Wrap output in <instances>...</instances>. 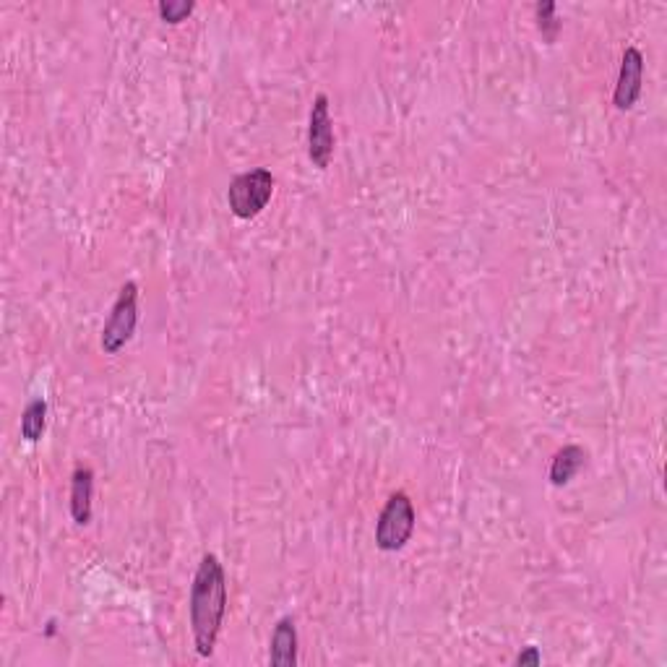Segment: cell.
Segmentation results:
<instances>
[{"label":"cell","instance_id":"obj_1","mask_svg":"<svg viewBox=\"0 0 667 667\" xmlns=\"http://www.w3.org/2000/svg\"><path fill=\"white\" fill-rule=\"evenodd\" d=\"M191 634L199 657H212L227 615V576L217 555L201 558L191 584Z\"/></svg>","mask_w":667,"mask_h":667},{"label":"cell","instance_id":"obj_2","mask_svg":"<svg viewBox=\"0 0 667 667\" xmlns=\"http://www.w3.org/2000/svg\"><path fill=\"white\" fill-rule=\"evenodd\" d=\"M277 180L266 167L240 172L227 188V206L238 219H256L269 206Z\"/></svg>","mask_w":667,"mask_h":667},{"label":"cell","instance_id":"obj_3","mask_svg":"<svg viewBox=\"0 0 667 667\" xmlns=\"http://www.w3.org/2000/svg\"><path fill=\"white\" fill-rule=\"evenodd\" d=\"M136 326H139V284L126 282L120 287L118 300L113 303V311H110L105 329H102V352L105 355H118L133 339Z\"/></svg>","mask_w":667,"mask_h":667},{"label":"cell","instance_id":"obj_4","mask_svg":"<svg viewBox=\"0 0 667 667\" xmlns=\"http://www.w3.org/2000/svg\"><path fill=\"white\" fill-rule=\"evenodd\" d=\"M415 506H412L407 493H394L386 501L376 519V548L384 553H397L410 542L412 532H415Z\"/></svg>","mask_w":667,"mask_h":667},{"label":"cell","instance_id":"obj_5","mask_svg":"<svg viewBox=\"0 0 667 667\" xmlns=\"http://www.w3.org/2000/svg\"><path fill=\"white\" fill-rule=\"evenodd\" d=\"M334 146H337V136H334L329 97L318 94L311 105V115H308V157H311L313 167L326 170L334 157Z\"/></svg>","mask_w":667,"mask_h":667},{"label":"cell","instance_id":"obj_6","mask_svg":"<svg viewBox=\"0 0 667 667\" xmlns=\"http://www.w3.org/2000/svg\"><path fill=\"white\" fill-rule=\"evenodd\" d=\"M641 84H644V55L639 47H626L621 60V73H618V84L613 92L615 110L628 113L641 97Z\"/></svg>","mask_w":667,"mask_h":667},{"label":"cell","instance_id":"obj_7","mask_svg":"<svg viewBox=\"0 0 667 667\" xmlns=\"http://www.w3.org/2000/svg\"><path fill=\"white\" fill-rule=\"evenodd\" d=\"M269 665L295 667L298 665V626L290 615L279 618L269 641Z\"/></svg>","mask_w":667,"mask_h":667},{"label":"cell","instance_id":"obj_8","mask_svg":"<svg viewBox=\"0 0 667 667\" xmlns=\"http://www.w3.org/2000/svg\"><path fill=\"white\" fill-rule=\"evenodd\" d=\"M71 519L79 527H86L92 522V498H94V472L89 467H76L71 475Z\"/></svg>","mask_w":667,"mask_h":667},{"label":"cell","instance_id":"obj_9","mask_svg":"<svg viewBox=\"0 0 667 667\" xmlns=\"http://www.w3.org/2000/svg\"><path fill=\"white\" fill-rule=\"evenodd\" d=\"M589 454L582 449V446H576V443H568V446H563V449L555 451L553 462H550V483L555 485V488H563V485H568L571 480H574L576 475H579V469L587 464Z\"/></svg>","mask_w":667,"mask_h":667},{"label":"cell","instance_id":"obj_10","mask_svg":"<svg viewBox=\"0 0 667 667\" xmlns=\"http://www.w3.org/2000/svg\"><path fill=\"white\" fill-rule=\"evenodd\" d=\"M21 438L29 443H37L45 436L47 428V402L45 399H32L21 412Z\"/></svg>","mask_w":667,"mask_h":667},{"label":"cell","instance_id":"obj_11","mask_svg":"<svg viewBox=\"0 0 667 667\" xmlns=\"http://www.w3.org/2000/svg\"><path fill=\"white\" fill-rule=\"evenodd\" d=\"M535 16H537V29H540L542 40L553 45L558 40V32H561V21L555 19V3L545 0V3H537L535 6Z\"/></svg>","mask_w":667,"mask_h":667},{"label":"cell","instance_id":"obj_12","mask_svg":"<svg viewBox=\"0 0 667 667\" xmlns=\"http://www.w3.org/2000/svg\"><path fill=\"white\" fill-rule=\"evenodd\" d=\"M193 11H196V3H193V0H162L157 6L159 19L165 21V24H172V27H175V24H183Z\"/></svg>","mask_w":667,"mask_h":667},{"label":"cell","instance_id":"obj_13","mask_svg":"<svg viewBox=\"0 0 667 667\" xmlns=\"http://www.w3.org/2000/svg\"><path fill=\"white\" fill-rule=\"evenodd\" d=\"M542 662V652L537 647H524L522 652L516 654L514 657V665L516 667H527V665H532V667H537Z\"/></svg>","mask_w":667,"mask_h":667}]
</instances>
